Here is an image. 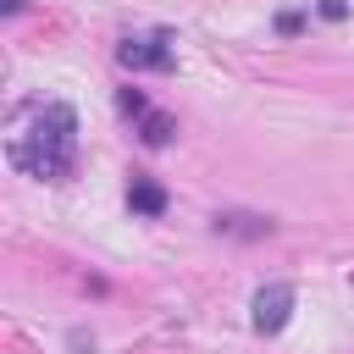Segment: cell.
<instances>
[{
    "label": "cell",
    "instance_id": "6da1fadb",
    "mask_svg": "<svg viewBox=\"0 0 354 354\" xmlns=\"http://www.w3.org/2000/svg\"><path fill=\"white\" fill-rule=\"evenodd\" d=\"M6 155L17 171L39 177V183H61L77 166V111L66 100H44V105H22L6 138Z\"/></svg>",
    "mask_w": 354,
    "mask_h": 354
},
{
    "label": "cell",
    "instance_id": "7a4b0ae2",
    "mask_svg": "<svg viewBox=\"0 0 354 354\" xmlns=\"http://www.w3.org/2000/svg\"><path fill=\"white\" fill-rule=\"evenodd\" d=\"M116 61L122 66H133V72H171L177 66V44H171V33H127L122 39V50H116Z\"/></svg>",
    "mask_w": 354,
    "mask_h": 354
},
{
    "label": "cell",
    "instance_id": "3957f363",
    "mask_svg": "<svg viewBox=\"0 0 354 354\" xmlns=\"http://www.w3.org/2000/svg\"><path fill=\"white\" fill-rule=\"evenodd\" d=\"M293 315V288L288 282H271L254 293V332H282Z\"/></svg>",
    "mask_w": 354,
    "mask_h": 354
},
{
    "label": "cell",
    "instance_id": "277c9868",
    "mask_svg": "<svg viewBox=\"0 0 354 354\" xmlns=\"http://www.w3.org/2000/svg\"><path fill=\"white\" fill-rule=\"evenodd\" d=\"M171 133H177V122H171L166 111H138V138H144L149 149H166Z\"/></svg>",
    "mask_w": 354,
    "mask_h": 354
},
{
    "label": "cell",
    "instance_id": "5b68a950",
    "mask_svg": "<svg viewBox=\"0 0 354 354\" xmlns=\"http://www.w3.org/2000/svg\"><path fill=\"white\" fill-rule=\"evenodd\" d=\"M127 205H133L138 216H160V210H166V188H160V183H149V177H133Z\"/></svg>",
    "mask_w": 354,
    "mask_h": 354
}]
</instances>
